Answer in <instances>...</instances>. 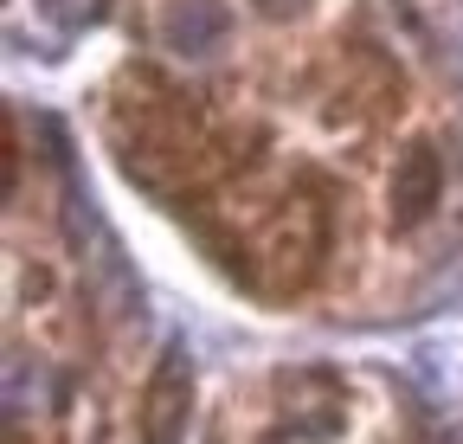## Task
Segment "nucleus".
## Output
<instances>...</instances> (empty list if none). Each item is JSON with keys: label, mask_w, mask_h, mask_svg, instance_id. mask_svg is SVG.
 <instances>
[{"label": "nucleus", "mask_w": 463, "mask_h": 444, "mask_svg": "<svg viewBox=\"0 0 463 444\" xmlns=\"http://www.w3.org/2000/svg\"><path fill=\"white\" fill-rule=\"evenodd\" d=\"M187 406H194V361H187V342H167L142 393V444H181Z\"/></svg>", "instance_id": "obj_1"}, {"label": "nucleus", "mask_w": 463, "mask_h": 444, "mask_svg": "<svg viewBox=\"0 0 463 444\" xmlns=\"http://www.w3.org/2000/svg\"><path fill=\"white\" fill-rule=\"evenodd\" d=\"M444 194V161L431 142H405V155L392 161V181H386V219H392V232H419L431 206Z\"/></svg>", "instance_id": "obj_2"}]
</instances>
